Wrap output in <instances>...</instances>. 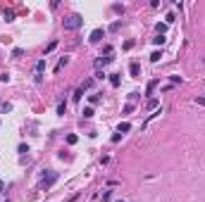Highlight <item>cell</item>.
Returning a JSON list of instances; mask_svg holds the SVG:
<instances>
[{"instance_id": "obj_1", "label": "cell", "mask_w": 205, "mask_h": 202, "mask_svg": "<svg viewBox=\"0 0 205 202\" xmlns=\"http://www.w3.org/2000/svg\"><path fill=\"white\" fill-rule=\"evenodd\" d=\"M81 24H84V17H81V14H72V17L65 19V24H62V26H65V31H76Z\"/></svg>"}, {"instance_id": "obj_2", "label": "cell", "mask_w": 205, "mask_h": 202, "mask_svg": "<svg viewBox=\"0 0 205 202\" xmlns=\"http://www.w3.org/2000/svg\"><path fill=\"white\" fill-rule=\"evenodd\" d=\"M55 181H57V171H48V174L43 176V181H41V190H48Z\"/></svg>"}, {"instance_id": "obj_3", "label": "cell", "mask_w": 205, "mask_h": 202, "mask_svg": "<svg viewBox=\"0 0 205 202\" xmlns=\"http://www.w3.org/2000/svg\"><path fill=\"white\" fill-rule=\"evenodd\" d=\"M112 60H115V57H107V55H105V57H98V60H96V69H100V67H105V64H110V62H112Z\"/></svg>"}, {"instance_id": "obj_4", "label": "cell", "mask_w": 205, "mask_h": 202, "mask_svg": "<svg viewBox=\"0 0 205 202\" xmlns=\"http://www.w3.org/2000/svg\"><path fill=\"white\" fill-rule=\"evenodd\" d=\"M102 36H105V31H102V29H96V31H91V38H88V40H91V43H98Z\"/></svg>"}, {"instance_id": "obj_5", "label": "cell", "mask_w": 205, "mask_h": 202, "mask_svg": "<svg viewBox=\"0 0 205 202\" xmlns=\"http://www.w3.org/2000/svg\"><path fill=\"white\" fill-rule=\"evenodd\" d=\"M127 131H131V124H129V121H122V124H119V129H117V133H127Z\"/></svg>"}, {"instance_id": "obj_6", "label": "cell", "mask_w": 205, "mask_h": 202, "mask_svg": "<svg viewBox=\"0 0 205 202\" xmlns=\"http://www.w3.org/2000/svg\"><path fill=\"white\" fill-rule=\"evenodd\" d=\"M129 71H131V76H138V74H141V67H138V62H131Z\"/></svg>"}, {"instance_id": "obj_7", "label": "cell", "mask_w": 205, "mask_h": 202, "mask_svg": "<svg viewBox=\"0 0 205 202\" xmlns=\"http://www.w3.org/2000/svg\"><path fill=\"white\" fill-rule=\"evenodd\" d=\"M119 81H122L119 74H112V76H110V83H112V86H119Z\"/></svg>"}, {"instance_id": "obj_8", "label": "cell", "mask_w": 205, "mask_h": 202, "mask_svg": "<svg viewBox=\"0 0 205 202\" xmlns=\"http://www.w3.org/2000/svg\"><path fill=\"white\" fill-rule=\"evenodd\" d=\"M93 117V107H84V119H91Z\"/></svg>"}, {"instance_id": "obj_9", "label": "cell", "mask_w": 205, "mask_h": 202, "mask_svg": "<svg viewBox=\"0 0 205 202\" xmlns=\"http://www.w3.org/2000/svg\"><path fill=\"white\" fill-rule=\"evenodd\" d=\"M145 107H148V109H155V107H158V100H155V98H150V100L145 102Z\"/></svg>"}, {"instance_id": "obj_10", "label": "cell", "mask_w": 205, "mask_h": 202, "mask_svg": "<svg viewBox=\"0 0 205 202\" xmlns=\"http://www.w3.org/2000/svg\"><path fill=\"white\" fill-rule=\"evenodd\" d=\"M165 40H167L165 36H158V38H153V43H155V45H165Z\"/></svg>"}, {"instance_id": "obj_11", "label": "cell", "mask_w": 205, "mask_h": 202, "mask_svg": "<svg viewBox=\"0 0 205 202\" xmlns=\"http://www.w3.org/2000/svg\"><path fill=\"white\" fill-rule=\"evenodd\" d=\"M55 48H57V40H53V43H48V48H45V55H48V52H53Z\"/></svg>"}, {"instance_id": "obj_12", "label": "cell", "mask_w": 205, "mask_h": 202, "mask_svg": "<svg viewBox=\"0 0 205 202\" xmlns=\"http://www.w3.org/2000/svg\"><path fill=\"white\" fill-rule=\"evenodd\" d=\"M155 86H158V81H150V83H148V88H145V93H148V95H150V93H153V91H155Z\"/></svg>"}, {"instance_id": "obj_13", "label": "cell", "mask_w": 205, "mask_h": 202, "mask_svg": "<svg viewBox=\"0 0 205 202\" xmlns=\"http://www.w3.org/2000/svg\"><path fill=\"white\" fill-rule=\"evenodd\" d=\"M10 109H12L10 102H0V112H10Z\"/></svg>"}, {"instance_id": "obj_14", "label": "cell", "mask_w": 205, "mask_h": 202, "mask_svg": "<svg viewBox=\"0 0 205 202\" xmlns=\"http://www.w3.org/2000/svg\"><path fill=\"white\" fill-rule=\"evenodd\" d=\"M65 64H67V57H62V60H60V62H57V67H55V71H60V69L65 67Z\"/></svg>"}, {"instance_id": "obj_15", "label": "cell", "mask_w": 205, "mask_h": 202, "mask_svg": "<svg viewBox=\"0 0 205 202\" xmlns=\"http://www.w3.org/2000/svg\"><path fill=\"white\" fill-rule=\"evenodd\" d=\"M110 198H112V193H110V190H105V193H102V195H100V200H102V202H107V200H110Z\"/></svg>"}, {"instance_id": "obj_16", "label": "cell", "mask_w": 205, "mask_h": 202, "mask_svg": "<svg viewBox=\"0 0 205 202\" xmlns=\"http://www.w3.org/2000/svg\"><path fill=\"white\" fill-rule=\"evenodd\" d=\"M12 55H14V57H22V55H24V50H22V48H14V50H12Z\"/></svg>"}, {"instance_id": "obj_17", "label": "cell", "mask_w": 205, "mask_h": 202, "mask_svg": "<svg viewBox=\"0 0 205 202\" xmlns=\"http://www.w3.org/2000/svg\"><path fill=\"white\" fill-rule=\"evenodd\" d=\"M160 57H162V52H158V50H155V52H153V55H150V60H153V62H158V60H160Z\"/></svg>"}, {"instance_id": "obj_18", "label": "cell", "mask_w": 205, "mask_h": 202, "mask_svg": "<svg viewBox=\"0 0 205 202\" xmlns=\"http://www.w3.org/2000/svg\"><path fill=\"white\" fill-rule=\"evenodd\" d=\"M84 91H86V88H84V86H81V88H79V91H76V95H74V100H81V95H84Z\"/></svg>"}, {"instance_id": "obj_19", "label": "cell", "mask_w": 205, "mask_h": 202, "mask_svg": "<svg viewBox=\"0 0 205 202\" xmlns=\"http://www.w3.org/2000/svg\"><path fill=\"white\" fill-rule=\"evenodd\" d=\"M65 109H67V105H65V102H60V105H57V114H65Z\"/></svg>"}, {"instance_id": "obj_20", "label": "cell", "mask_w": 205, "mask_h": 202, "mask_svg": "<svg viewBox=\"0 0 205 202\" xmlns=\"http://www.w3.org/2000/svg\"><path fill=\"white\" fill-rule=\"evenodd\" d=\"M170 81H172V86L174 83H181V76H170Z\"/></svg>"}, {"instance_id": "obj_21", "label": "cell", "mask_w": 205, "mask_h": 202, "mask_svg": "<svg viewBox=\"0 0 205 202\" xmlns=\"http://www.w3.org/2000/svg\"><path fill=\"white\" fill-rule=\"evenodd\" d=\"M100 100V93H93V95H91V102H93V105H96V102Z\"/></svg>"}, {"instance_id": "obj_22", "label": "cell", "mask_w": 205, "mask_h": 202, "mask_svg": "<svg viewBox=\"0 0 205 202\" xmlns=\"http://www.w3.org/2000/svg\"><path fill=\"white\" fill-rule=\"evenodd\" d=\"M67 143H69V145H74V143H76V135H74V133L67 135Z\"/></svg>"}, {"instance_id": "obj_23", "label": "cell", "mask_w": 205, "mask_h": 202, "mask_svg": "<svg viewBox=\"0 0 205 202\" xmlns=\"http://www.w3.org/2000/svg\"><path fill=\"white\" fill-rule=\"evenodd\" d=\"M196 102H198V105H205V98H196Z\"/></svg>"}, {"instance_id": "obj_24", "label": "cell", "mask_w": 205, "mask_h": 202, "mask_svg": "<svg viewBox=\"0 0 205 202\" xmlns=\"http://www.w3.org/2000/svg\"><path fill=\"white\" fill-rule=\"evenodd\" d=\"M117 202H124V200H117Z\"/></svg>"}]
</instances>
